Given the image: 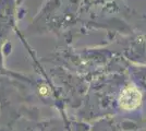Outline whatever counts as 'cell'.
<instances>
[{"label":"cell","mask_w":146,"mask_h":131,"mask_svg":"<svg viewBox=\"0 0 146 131\" xmlns=\"http://www.w3.org/2000/svg\"><path fill=\"white\" fill-rule=\"evenodd\" d=\"M11 43L9 42H3L0 39V74L7 73L10 69L6 67V57L11 53Z\"/></svg>","instance_id":"cell-6"},{"label":"cell","mask_w":146,"mask_h":131,"mask_svg":"<svg viewBox=\"0 0 146 131\" xmlns=\"http://www.w3.org/2000/svg\"><path fill=\"white\" fill-rule=\"evenodd\" d=\"M97 31L95 18L84 0H44L31 21L25 36L52 34L62 44Z\"/></svg>","instance_id":"cell-2"},{"label":"cell","mask_w":146,"mask_h":131,"mask_svg":"<svg viewBox=\"0 0 146 131\" xmlns=\"http://www.w3.org/2000/svg\"><path fill=\"white\" fill-rule=\"evenodd\" d=\"M129 63L93 79L74 117L87 121L104 117H145L146 93L130 76Z\"/></svg>","instance_id":"cell-1"},{"label":"cell","mask_w":146,"mask_h":131,"mask_svg":"<svg viewBox=\"0 0 146 131\" xmlns=\"http://www.w3.org/2000/svg\"><path fill=\"white\" fill-rule=\"evenodd\" d=\"M129 23L132 26L133 30L146 32V14L145 13H139L134 10L132 15L129 19Z\"/></svg>","instance_id":"cell-7"},{"label":"cell","mask_w":146,"mask_h":131,"mask_svg":"<svg viewBox=\"0 0 146 131\" xmlns=\"http://www.w3.org/2000/svg\"><path fill=\"white\" fill-rule=\"evenodd\" d=\"M18 2L21 5V6H23V3H24V0H18Z\"/></svg>","instance_id":"cell-8"},{"label":"cell","mask_w":146,"mask_h":131,"mask_svg":"<svg viewBox=\"0 0 146 131\" xmlns=\"http://www.w3.org/2000/svg\"><path fill=\"white\" fill-rule=\"evenodd\" d=\"M83 131H146V117H104L85 122Z\"/></svg>","instance_id":"cell-3"},{"label":"cell","mask_w":146,"mask_h":131,"mask_svg":"<svg viewBox=\"0 0 146 131\" xmlns=\"http://www.w3.org/2000/svg\"><path fill=\"white\" fill-rule=\"evenodd\" d=\"M25 15V9L18 0H0V39L9 42L12 34H17L19 21Z\"/></svg>","instance_id":"cell-4"},{"label":"cell","mask_w":146,"mask_h":131,"mask_svg":"<svg viewBox=\"0 0 146 131\" xmlns=\"http://www.w3.org/2000/svg\"><path fill=\"white\" fill-rule=\"evenodd\" d=\"M129 74L137 85L146 93V66L129 63Z\"/></svg>","instance_id":"cell-5"}]
</instances>
